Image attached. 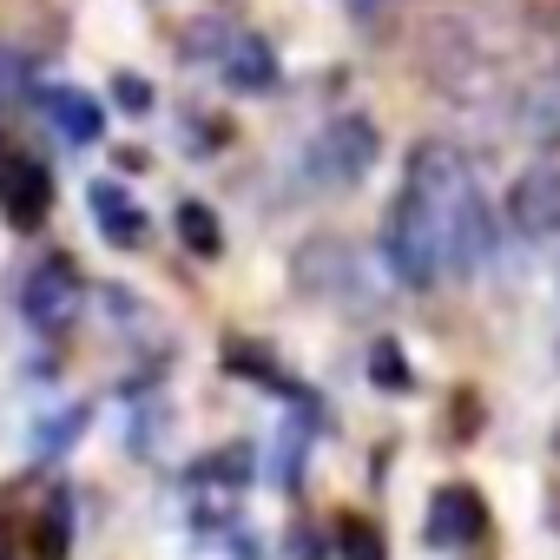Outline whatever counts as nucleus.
<instances>
[{
  "instance_id": "nucleus-9",
  "label": "nucleus",
  "mask_w": 560,
  "mask_h": 560,
  "mask_svg": "<svg viewBox=\"0 0 560 560\" xmlns=\"http://www.w3.org/2000/svg\"><path fill=\"white\" fill-rule=\"evenodd\" d=\"M40 106H47V119L60 126V139H73V145H93V139L106 132L100 100H93V93H80V86H47V93H40Z\"/></svg>"
},
{
  "instance_id": "nucleus-19",
  "label": "nucleus",
  "mask_w": 560,
  "mask_h": 560,
  "mask_svg": "<svg viewBox=\"0 0 560 560\" xmlns=\"http://www.w3.org/2000/svg\"><path fill=\"white\" fill-rule=\"evenodd\" d=\"M113 100H119L126 113H152V86H145L139 73H119V80H113Z\"/></svg>"
},
{
  "instance_id": "nucleus-10",
  "label": "nucleus",
  "mask_w": 560,
  "mask_h": 560,
  "mask_svg": "<svg viewBox=\"0 0 560 560\" xmlns=\"http://www.w3.org/2000/svg\"><path fill=\"white\" fill-rule=\"evenodd\" d=\"M86 198H93V211H100V237H106L113 250H139V244H145V211H139L113 178H100Z\"/></svg>"
},
{
  "instance_id": "nucleus-5",
  "label": "nucleus",
  "mask_w": 560,
  "mask_h": 560,
  "mask_svg": "<svg viewBox=\"0 0 560 560\" xmlns=\"http://www.w3.org/2000/svg\"><path fill=\"white\" fill-rule=\"evenodd\" d=\"M422 540H429V547H475V540H488V501H481L468 481L435 488V494H429Z\"/></svg>"
},
{
  "instance_id": "nucleus-11",
  "label": "nucleus",
  "mask_w": 560,
  "mask_h": 560,
  "mask_svg": "<svg viewBox=\"0 0 560 560\" xmlns=\"http://www.w3.org/2000/svg\"><path fill=\"white\" fill-rule=\"evenodd\" d=\"M534 145H553L560 139V73H547V80H534L527 93H521V119H514Z\"/></svg>"
},
{
  "instance_id": "nucleus-15",
  "label": "nucleus",
  "mask_w": 560,
  "mask_h": 560,
  "mask_svg": "<svg viewBox=\"0 0 560 560\" xmlns=\"http://www.w3.org/2000/svg\"><path fill=\"white\" fill-rule=\"evenodd\" d=\"M224 363H231L237 376H250V383H264V389H284V396H291V383H284V370H277V363H270V357H264L257 343H231V350H224Z\"/></svg>"
},
{
  "instance_id": "nucleus-13",
  "label": "nucleus",
  "mask_w": 560,
  "mask_h": 560,
  "mask_svg": "<svg viewBox=\"0 0 560 560\" xmlns=\"http://www.w3.org/2000/svg\"><path fill=\"white\" fill-rule=\"evenodd\" d=\"M178 237H185V250H191V257H218V250H224V231H218L211 205H198V198H185V205H178Z\"/></svg>"
},
{
  "instance_id": "nucleus-7",
  "label": "nucleus",
  "mask_w": 560,
  "mask_h": 560,
  "mask_svg": "<svg viewBox=\"0 0 560 560\" xmlns=\"http://www.w3.org/2000/svg\"><path fill=\"white\" fill-rule=\"evenodd\" d=\"M508 224L521 237H560V165H527L508 191Z\"/></svg>"
},
{
  "instance_id": "nucleus-18",
  "label": "nucleus",
  "mask_w": 560,
  "mask_h": 560,
  "mask_svg": "<svg viewBox=\"0 0 560 560\" xmlns=\"http://www.w3.org/2000/svg\"><path fill=\"white\" fill-rule=\"evenodd\" d=\"M244 475H250V455L244 448H224V455L198 462V481H244Z\"/></svg>"
},
{
  "instance_id": "nucleus-6",
  "label": "nucleus",
  "mask_w": 560,
  "mask_h": 560,
  "mask_svg": "<svg viewBox=\"0 0 560 560\" xmlns=\"http://www.w3.org/2000/svg\"><path fill=\"white\" fill-rule=\"evenodd\" d=\"M54 211V172L40 159H0V218L14 231H34L47 224Z\"/></svg>"
},
{
  "instance_id": "nucleus-4",
  "label": "nucleus",
  "mask_w": 560,
  "mask_h": 560,
  "mask_svg": "<svg viewBox=\"0 0 560 560\" xmlns=\"http://www.w3.org/2000/svg\"><path fill=\"white\" fill-rule=\"evenodd\" d=\"M86 304V284H80V270L67 257H47L34 277H27V291H21V311L34 330H67Z\"/></svg>"
},
{
  "instance_id": "nucleus-16",
  "label": "nucleus",
  "mask_w": 560,
  "mask_h": 560,
  "mask_svg": "<svg viewBox=\"0 0 560 560\" xmlns=\"http://www.w3.org/2000/svg\"><path fill=\"white\" fill-rule=\"evenodd\" d=\"M337 553L343 560H389V547H383V534L370 521H343L337 527Z\"/></svg>"
},
{
  "instance_id": "nucleus-3",
  "label": "nucleus",
  "mask_w": 560,
  "mask_h": 560,
  "mask_svg": "<svg viewBox=\"0 0 560 560\" xmlns=\"http://www.w3.org/2000/svg\"><path fill=\"white\" fill-rule=\"evenodd\" d=\"M376 152H383V132H376L363 113H343V119H330V126L317 132V145H311V178L330 185V191L363 185L370 165H376Z\"/></svg>"
},
{
  "instance_id": "nucleus-17",
  "label": "nucleus",
  "mask_w": 560,
  "mask_h": 560,
  "mask_svg": "<svg viewBox=\"0 0 560 560\" xmlns=\"http://www.w3.org/2000/svg\"><path fill=\"white\" fill-rule=\"evenodd\" d=\"M86 429V409H67V416H54V422H40V435H34V448L40 455H60V448H73V435Z\"/></svg>"
},
{
  "instance_id": "nucleus-12",
  "label": "nucleus",
  "mask_w": 560,
  "mask_h": 560,
  "mask_svg": "<svg viewBox=\"0 0 560 560\" xmlns=\"http://www.w3.org/2000/svg\"><path fill=\"white\" fill-rule=\"evenodd\" d=\"M67 547H73V501H67V488H54L40 521H34V553L40 560H67Z\"/></svg>"
},
{
  "instance_id": "nucleus-2",
  "label": "nucleus",
  "mask_w": 560,
  "mask_h": 560,
  "mask_svg": "<svg viewBox=\"0 0 560 560\" xmlns=\"http://www.w3.org/2000/svg\"><path fill=\"white\" fill-rule=\"evenodd\" d=\"M383 257H389V277L409 291H435L448 277V244L416 191H396V205L383 218Z\"/></svg>"
},
{
  "instance_id": "nucleus-8",
  "label": "nucleus",
  "mask_w": 560,
  "mask_h": 560,
  "mask_svg": "<svg viewBox=\"0 0 560 560\" xmlns=\"http://www.w3.org/2000/svg\"><path fill=\"white\" fill-rule=\"evenodd\" d=\"M218 73H224V86H237V93H270V86H277V54H270V40H257V34H231L224 54H218Z\"/></svg>"
},
{
  "instance_id": "nucleus-14",
  "label": "nucleus",
  "mask_w": 560,
  "mask_h": 560,
  "mask_svg": "<svg viewBox=\"0 0 560 560\" xmlns=\"http://www.w3.org/2000/svg\"><path fill=\"white\" fill-rule=\"evenodd\" d=\"M370 383H376V389H389V396L416 389V376H409V357H402V350H396L389 337H383V343L370 350Z\"/></svg>"
},
{
  "instance_id": "nucleus-1",
  "label": "nucleus",
  "mask_w": 560,
  "mask_h": 560,
  "mask_svg": "<svg viewBox=\"0 0 560 560\" xmlns=\"http://www.w3.org/2000/svg\"><path fill=\"white\" fill-rule=\"evenodd\" d=\"M402 191H416V198L429 205V218H435V231H442V244H448V270H455V277L481 270L494 224H488V205H481V185H475L468 159H462L448 139H422V145L409 152Z\"/></svg>"
}]
</instances>
